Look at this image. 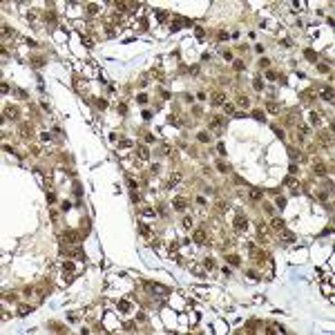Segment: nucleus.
Wrapping results in <instances>:
<instances>
[{"mask_svg":"<svg viewBox=\"0 0 335 335\" xmlns=\"http://www.w3.org/2000/svg\"><path fill=\"white\" fill-rule=\"evenodd\" d=\"M206 268H215V261H212V259H206Z\"/></svg>","mask_w":335,"mask_h":335,"instance_id":"3c124183","label":"nucleus"},{"mask_svg":"<svg viewBox=\"0 0 335 335\" xmlns=\"http://www.w3.org/2000/svg\"><path fill=\"white\" fill-rule=\"evenodd\" d=\"M322 98L328 100V103H333V90H331V87H326V90L322 92Z\"/></svg>","mask_w":335,"mask_h":335,"instance_id":"2eb2a0df","label":"nucleus"},{"mask_svg":"<svg viewBox=\"0 0 335 335\" xmlns=\"http://www.w3.org/2000/svg\"><path fill=\"white\" fill-rule=\"evenodd\" d=\"M326 172H328V170H326L324 163H317V165H315V174H317V176H326Z\"/></svg>","mask_w":335,"mask_h":335,"instance_id":"f8f14e48","label":"nucleus"},{"mask_svg":"<svg viewBox=\"0 0 335 335\" xmlns=\"http://www.w3.org/2000/svg\"><path fill=\"white\" fill-rule=\"evenodd\" d=\"M217 152H219V154H221V157L226 154V148H224V143H219V145H217Z\"/></svg>","mask_w":335,"mask_h":335,"instance_id":"4c0bfd02","label":"nucleus"},{"mask_svg":"<svg viewBox=\"0 0 335 335\" xmlns=\"http://www.w3.org/2000/svg\"><path fill=\"white\" fill-rule=\"evenodd\" d=\"M172 203H174V210H185V206H188V201H185L183 197H176Z\"/></svg>","mask_w":335,"mask_h":335,"instance_id":"39448f33","label":"nucleus"},{"mask_svg":"<svg viewBox=\"0 0 335 335\" xmlns=\"http://www.w3.org/2000/svg\"><path fill=\"white\" fill-rule=\"evenodd\" d=\"M194 34H197V38H201V36H203V29H201V27H197V29H194Z\"/></svg>","mask_w":335,"mask_h":335,"instance_id":"49530a36","label":"nucleus"},{"mask_svg":"<svg viewBox=\"0 0 335 335\" xmlns=\"http://www.w3.org/2000/svg\"><path fill=\"white\" fill-rule=\"evenodd\" d=\"M252 116L257 118V121H264V118H266V116H264V112H259V109H255V112H252Z\"/></svg>","mask_w":335,"mask_h":335,"instance_id":"c756f323","label":"nucleus"},{"mask_svg":"<svg viewBox=\"0 0 335 335\" xmlns=\"http://www.w3.org/2000/svg\"><path fill=\"white\" fill-rule=\"evenodd\" d=\"M210 127H212V130H219V127H224V118H221V116H215L212 121H210Z\"/></svg>","mask_w":335,"mask_h":335,"instance_id":"6e6552de","label":"nucleus"},{"mask_svg":"<svg viewBox=\"0 0 335 335\" xmlns=\"http://www.w3.org/2000/svg\"><path fill=\"white\" fill-rule=\"evenodd\" d=\"M217 170H219V172H228L230 168H228L226 163H221V161H219V163H217Z\"/></svg>","mask_w":335,"mask_h":335,"instance_id":"2f4dec72","label":"nucleus"},{"mask_svg":"<svg viewBox=\"0 0 335 335\" xmlns=\"http://www.w3.org/2000/svg\"><path fill=\"white\" fill-rule=\"evenodd\" d=\"M224 112H226V114H234V107L230 105V103H224Z\"/></svg>","mask_w":335,"mask_h":335,"instance_id":"bb28decb","label":"nucleus"},{"mask_svg":"<svg viewBox=\"0 0 335 335\" xmlns=\"http://www.w3.org/2000/svg\"><path fill=\"white\" fill-rule=\"evenodd\" d=\"M199 141H201V143H208V141H210V134H206V132H199Z\"/></svg>","mask_w":335,"mask_h":335,"instance_id":"cd10ccee","label":"nucleus"},{"mask_svg":"<svg viewBox=\"0 0 335 335\" xmlns=\"http://www.w3.org/2000/svg\"><path fill=\"white\" fill-rule=\"evenodd\" d=\"M224 103H226V94L224 92L212 94V105H224Z\"/></svg>","mask_w":335,"mask_h":335,"instance_id":"20e7f679","label":"nucleus"},{"mask_svg":"<svg viewBox=\"0 0 335 335\" xmlns=\"http://www.w3.org/2000/svg\"><path fill=\"white\" fill-rule=\"evenodd\" d=\"M317 69L322 72V74H326V72H328V65H324V63H322V65H317Z\"/></svg>","mask_w":335,"mask_h":335,"instance_id":"a19ab883","label":"nucleus"},{"mask_svg":"<svg viewBox=\"0 0 335 335\" xmlns=\"http://www.w3.org/2000/svg\"><path fill=\"white\" fill-rule=\"evenodd\" d=\"M261 197H264V192H261L259 188H252V190H250V199L252 201H259Z\"/></svg>","mask_w":335,"mask_h":335,"instance_id":"ddd939ff","label":"nucleus"},{"mask_svg":"<svg viewBox=\"0 0 335 335\" xmlns=\"http://www.w3.org/2000/svg\"><path fill=\"white\" fill-rule=\"evenodd\" d=\"M234 228H237L239 232H243V230L248 228V219L243 217V215H237V217H234Z\"/></svg>","mask_w":335,"mask_h":335,"instance_id":"f257e3e1","label":"nucleus"},{"mask_svg":"<svg viewBox=\"0 0 335 335\" xmlns=\"http://www.w3.org/2000/svg\"><path fill=\"white\" fill-rule=\"evenodd\" d=\"M23 293H25V297H29V295H34V286H27V288H25V291H23Z\"/></svg>","mask_w":335,"mask_h":335,"instance_id":"e433bc0d","label":"nucleus"},{"mask_svg":"<svg viewBox=\"0 0 335 335\" xmlns=\"http://www.w3.org/2000/svg\"><path fill=\"white\" fill-rule=\"evenodd\" d=\"M96 105H98L100 109H105V107H107V100H103V98H98V100H96Z\"/></svg>","mask_w":335,"mask_h":335,"instance_id":"72a5a7b5","label":"nucleus"},{"mask_svg":"<svg viewBox=\"0 0 335 335\" xmlns=\"http://www.w3.org/2000/svg\"><path fill=\"white\" fill-rule=\"evenodd\" d=\"M284 185H288V188L293 190V194H297V192H299V188H297V185H299V183H297L295 179H286V181H284Z\"/></svg>","mask_w":335,"mask_h":335,"instance_id":"0eeeda50","label":"nucleus"},{"mask_svg":"<svg viewBox=\"0 0 335 335\" xmlns=\"http://www.w3.org/2000/svg\"><path fill=\"white\" fill-rule=\"evenodd\" d=\"M252 85H255V90H261V87H264V83H261V78H255V81H252Z\"/></svg>","mask_w":335,"mask_h":335,"instance_id":"473e14b6","label":"nucleus"},{"mask_svg":"<svg viewBox=\"0 0 335 335\" xmlns=\"http://www.w3.org/2000/svg\"><path fill=\"white\" fill-rule=\"evenodd\" d=\"M31 65H34V67H40V65H45V58H40V56H36V58H31Z\"/></svg>","mask_w":335,"mask_h":335,"instance_id":"4be33fe9","label":"nucleus"},{"mask_svg":"<svg viewBox=\"0 0 335 335\" xmlns=\"http://www.w3.org/2000/svg\"><path fill=\"white\" fill-rule=\"evenodd\" d=\"M268 112H270V114H277V105L275 103H268Z\"/></svg>","mask_w":335,"mask_h":335,"instance_id":"f704fd0d","label":"nucleus"},{"mask_svg":"<svg viewBox=\"0 0 335 335\" xmlns=\"http://www.w3.org/2000/svg\"><path fill=\"white\" fill-rule=\"evenodd\" d=\"M63 239H65L67 243H78V239H81V234L76 232V230H67V232L63 234Z\"/></svg>","mask_w":335,"mask_h":335,"instance_id":"f03ea898","label":"nucleus"},{"mask_svg":"<svg viewBox=\"0 0 335 335\" xmlns=\"http://www.w3.org/2000/svg\"><path fill=\"white\" fill-rule=\"evenodd\" d=\"M279 234H282V239H284V241H295V234L291 232V230H286V228H282V230H279Z\"/></svg>","mask_w":335,"mask_h":335,"instance_id":"423d86ee","label":"nucleus"},{"mask_svg":"<svg viewBox=\"0 0 335 335\" xmlns=\"http://www.w3.org/2000/svg\"><path fill=\"white\" fill-rule=\"evenodd\" d=\"M130 145H132V141H127V139H125V141H121V148H130Z\"/></svg>","mask_w":335,"mask_h":335,"instance_id":"de8ad7c7","label":"nucleus"},{"mask_svg":"<svg viewBox=\"0 0 335 335\" xmlns=\"http://www.w3.org/2000/svg\"><path fill=\"white\" fill-rule=\"evenodd\" d=\"M266 78H268V81H275L277 74H275V72H266Z\"/></svg>","mask_w":335,"mask_h":335,"instance_id":"79ce46f5","label":"nucleus"},{"mask_svg":"<svg viewBox=\"0 0 335 335\" xmlns=\"http://www.w3.org/2000/svg\"><path fill=\"white\" fill-rule=\"evenodd\" d=\"M288 152H291V159H295V161H302V159H304V154H302L299 150H295V148H291Z\"/></svg>","mask_w":335,"mask_h":335,"instance_id":"dca6fc26","label":"nucleus"},{"mask_svg":"<svg viewBox=\"0 0 335 335\" xmlns=\"http://www.w3.org/2000/svg\"><path fill=\"white\" fill-rule=\"evenodd\" d=\"M310 123H313V125H319V123H322V121H319V116L315 114V112L310 114Z\"/></svg>","mask_w":335,"mask_h":335,"instance_id":"c85d7f7f","label":"nucleus"},{"mask_svg":"<svg viewBox=\"0 0 335 335\" xmlns=\"http://www.w3.org/2000/svg\"><path fill=\"white\" fill-rule=\"evenodd\" d=\"M192 239H194L197 243H203V241H206V230H197Z\"/></svg>","mask_w":335,"mask_h":335,"instance_id":"9b49d317","label":"nucleus"},{"mask_svg":"<svg viewBox=\"0 0 335 335\" xmlns=\"http://www.w3.org/2000/svg\"><path fill=\"white\" fill-rule=\"evenodd\" d=\"M179 181H181V174H179V172H174V174L170 176V181H168V188H174Z\"/></svg>","mask_w":335,"mask_h":335,"instance_id":"9d476101","label":"nucleus"},{"mask_svg":"<svg viewBox=\"0 0 335 335\" xmlns=\"http://www.w3.org/2000/svg\"><path fill=\"white\" fill-rule=\"evenodd\" d=\"M277 206H279V208H286V199L284 197H277Z\"/></svg>","mask_w":335,"mask_h":335,"instance_id":"c9c22d12","label":"nucleus"},{"mask_svg":"<svg viewBox=\"0 0 335 335\" xmlns=\"http://www.w3.org/2000/svg\"><path fill=\"white\" fill-rule=\"evenodd\" d=\"M228 264L237 266V264H239V257H237V255H228Z\"/></svg>","mask_w":335,"mask_h":335,"instance_id":"393cba45","label":"nucleus"},{"mask_svg":"<svg viewBox=\"0 0 335 335\" xmlns=\"http://www.w3.org/2000/svg\"><path fill=\"white\" fill-rule=\"evenodd\" d=\"M275 134H277V139H284V130H279V127H275Z\"/></svg>","mask_w":335,"mask_h":335,"instance_id":"a18cd8bd","label":"nucleus"},{"mask_svg":"<svg viewBox=\"0 0 335 335\" xmlns=\"http://www.w3.org/2000/svg\"><path fill=\"white\" fill-rule=\"evenodd\" d=\"M237 103H239V107H250V100H248V96H239V98H237Z\"/></svg>","mask_w":335,"mask_h":335,"instance_id":"6ab92c4d","label":"nucleus"},{"mask_svg":"<svg viewBox=\"0 0 335 335\" xmlns=\"http://www.w3.org/2000/svg\"><path fill=\"white\" fill-rule=\"evenodd\" d=\"M143 215H145V217H154V210H152V208H145V210H143Z\"/></svg>","mask_w":335,"mask_h":335,"instance_id":"58836bf2","label":"nucleus"},{"mask_svg":"<svg viewBox=\"0 0 335 335\" xmlns=\"http://www.w3.org/2000/svg\"><path fill=\"white\" fill-rule=\"evenodd\" d=\"M181 224H183L185 230H188V228H192V217H183V221H181Z\"/></svg>","mask_w":335,"mask_h":335,"instance_id":"5701e85b","label":"nucleus"},{"mask_svg":"<svg viewBox=\"0 0 335 335\" xmlns=\"http://www.w3.org/2000/svg\"><path fill=\"white\" fill-rule=\"evenodd\" d=\"M228 38H230V36H228L226 31H219V40H228Z\"/></svg>","mask_w":335,"mask_h":335,"instance_id":"37998d69","label":"nucleus"},{"mask_svg":"<svg viewBox=\"0 0 335 335\" xmlns=\"http://www.w3.org/2000/svg\"><path fill=\"white\" fill-rule=\"evenodd\" d=\"M136 150H139V157H141V159H150V150H148L145 145H139Z\"/></svg>","mask_w":335,"mask_h":335,"instance_id":"4468645a","label":"nucleus"},{"mask_svg":"<svg viewBox=\"0 0 335 335\" xmlns=\"http://www.w3.org/2000/svg\"><path fill=\"white\" fill-rule=\"evenodd\" d=\"M63 270H65V273H74L76 266L72 264V261H65V264H63Z\"/></svg>","mask_w":335,"mask_h":335,"instance_id":"aec40b11","label":"nucleus"},{"mask_svg":"<svg viewBox=\"0 0 335 335\" xmlns=\"http://www.w3.org/2000/svg\"><path fill=\"white\" fill-rule=\"evenodd\" d=\"M18 313L20 315H27V313H31V306H18Z\"/></svg>","mask_w":335,"mask_h":335,"instance_id":"a878e982","label":"nucleus"},{"mask_svg":"<svg viewBox=\"0 0 335 335\" xmlns=\"http://www.w3.org/2000/svg\"><path fill=\"white\" fill-rule=\"evenodd\" d=\"M304 56H306L308 60H317V54H315L313 49H306V51H304Z\"/></svg>","mask_w":335,"mask_h":335,"instance_id":"412c9836","label":"nucleus"},{"mask_svg":"<svg viewBox=\"0 0 335 335\" xmlns=\"http://www.w3.org/2000/svg\"><path fill=\"white\" fill-rule=\"evenodd\" d=\"M234 69H237V72H241V69H243V63H241V60H237V63H234Z\"/></svg>","mask_w":335,"mask_h":335,"instance_id":"c03bdc74","label":"nucleus"},{"mask_svg":"<svg viewBox=\"0 0 335 335\" xmlns=\"http://www.w3.org/2000/svg\"><path fill=\"white\" fill-rule=\"evenodd\" d=\"M20 134H23V136H29V134H31V125H29V123H23V125H20Z\"/></svg>","mask_w":335,"mask_h":335,"instance_id":"a211bd4d","label":"nucleus"},{"mask_svg":"<svg viewBox=\"0 0 335 335\" xmlns=\"http://www.w3.org/2000/svg\"><path fill=\"white\" fill-rule=\"evenodd\" d=\"M136 100H139L141 105H145V103H148V94H139V96H136Z\"/></svg>","mask_w":335,"mask_h":335,"instance_id":"7c9ffc66","label":"nucleus"},{"mask_svg":"<svg viewBox=\"0 0 335 335\" xmlns=\"http://www.w3.org/2000/svg\"><path fill=\"white\" fill-rule=\"evenodd\" d=\"M47 201H49V203H54V201H56V197H54V192H49V194H47Z\"/></svg>","mask_w":335,"mask_h":335,"instance_id":"8fccbe9b","label":"nucleus"},{"mask_svg":"<svg viewBox=\"0 0 335 335\" xmlns=\"http://www.w3.org/2000/svg\"><path fill=\"white\" fill-rule=\"evenodd\" d=\"M118 310H121V313H127V310H130V302L121 299V302H118Z\"/></svg>","mask_w":335,"mask_h":335,"instance_id":"f3484780","label":"nucleus"},{"mask_svg":"<svg viewBox=\"0 0 335 335\" xmlns=\"http://www.w3.org/2000/svg\"><path fill=\"white\" fill-rule=\"evenodd\" d=\"M270 226H273V230H282V228H284V219L275 217L273 221H270Z\"/></svg>","mask_w":335,"mask_h":335,"instance_id":"1a4fd4ad","label":"nucleus"},{"mask_svg":"<svg viewBox=\"0 0 335 335\" xmlns=\"http://www.w3.org/2000/svg\"><path fill=\"white\" fill-rule=\"evenodd\" d=\"M118 112H121V114H127V105H125V103H121V105H118Z\"/></svg>","mask_w":335,"mask_h":335,"instance_id":"ea45409f","label":"nucleus"},{"mask_svg":"<svg viewBox=\"0 0 335 335\" xmlns=\"http://www.w3.org/2000/svg\"><path fill=\"white\" fill-rule=\"evenodd\" d=\"M328 199V192H319V201H326Z\"/></svg>","mask_w":335,"mask_h":335,"instance_id":"09e8293b","label":"nucleus"},{"mask_svg":"<svg viewBox=\"0 0 335 335\" xmlns=\"http://www.w3.org/2000/svg\"><path fill=\"white\" fill-rule=\"evenodd\" d=\"M87 14H98V5H87Z\"/></svg>","mask_w":335,"mask_h":335,"instance_id":"b1692460","label":"nucleus"},{"mask_svg":"<svg viewBox=\"0 0 335 335\" xmlns=\"http://www.w3.org/2000/svg\"><path fill=\"white\" fill-rule=\"evenodd\" d=\"M2 114H5L7 118H11V121H16L18 118V107L16 105H7V107L2 109Z\"/></svg>","mask_w":335,"mask_h":335,"instance_id":"7ed1b4c3","label":"nucleus"}]
</instances>
